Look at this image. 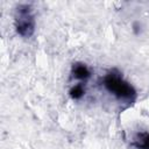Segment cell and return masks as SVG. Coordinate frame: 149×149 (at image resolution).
<instances>
[{
    "instance_id": "obj_4",
    "label": "cell",
    "mask_w": 149,
    "mask_h": 149,
    "mask_svg": "<svg viewBox=\"0 0 149 149\" xmlns=\"http://www.w3.org/2000/svg\"><path fill=\"white\" fill-rule=\"evenodd\" d=\"M134 146L137 149H149V134L148 133H142L136 136Z\"/></svg>"
},
{
    "instance_id": "obj_3",
    "label": "cell",
    "mask_w": 149,
    "mask_h": 149,
    "mask_svg": "<svg viewBox=\"0 0 149 149\" xmlns=\"http://www.w3.org/2000/svg\"><path fill=\"white\" fill-rule=\"evenodd\" d=\"M72 74L77 79H87L90 77V70L86 68V65L81 63H76L72 68Z\"/></svg>"
},
{
    "instance_id": "obj_5",
    "label": "cell",
    "mask_w": 149,
    "mask_h": 149,
    "mask_svg": "<svg viewBox=\"0 0 149 149\" xmlns=\"http://www.w3.org/2000/svg\"><path fill=\"white\" fill-rule=\"evenodd\" d=\"M84 93H85L84 87H83V85H80V84L73 86V87L70 90V97H71L72 99H80V98L84 95Z\"/></svg>"
},
{
    "instance_id": "obj_2",
    "label": "cell",
    "mask_w": 149,
    "mask_h": 149,
    "mask_svg": "<svg viewBox=\"0 0 149 149\" xmlns=\"http://www.w3.org/2000/svg\"><path fill=\"white\" fill-rule=\"evenodd\" d=\"M34 15L29 5H19L15 13V28L23 37H30L34 33Z\"/></svg>"
},
{
    "instance_id": "obj_1",
    "label": "cell",
    "mask_w": 149,
    "mask_h": 149,
    "mask_svg": "<svg viewBox=\"0 0 149 149\" xmlns=\"http://www.w3.org/2000/svg\"><path fill=\"white\" fill-rule=\"evenodd\" d=\"M104 86L115 97L122 100H128L135 97V90L130 84L125 81L119 73L109 72L104 78Z\"/></svg>"
}]
</instances>
